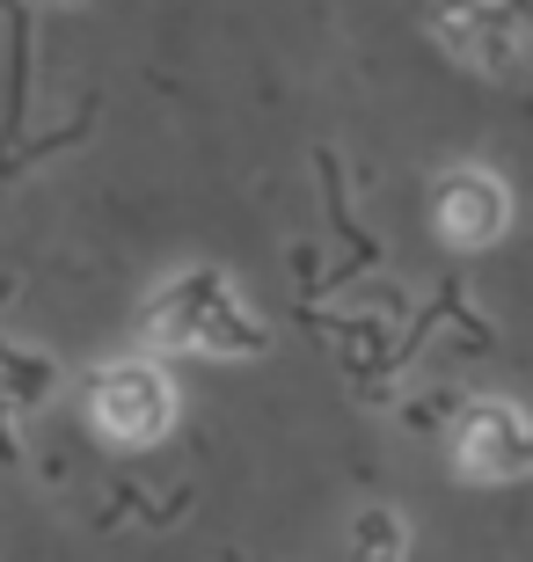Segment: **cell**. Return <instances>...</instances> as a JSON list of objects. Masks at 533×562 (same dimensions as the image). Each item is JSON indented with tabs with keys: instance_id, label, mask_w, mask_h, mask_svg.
<instances>
[{
	"instance_id": "1",
	"label": "cell",
	"mask_w": 533,
	"mask_h": 562,
	"mask_svg": "<svg viewBox=\"0 0 533 562\" xmlns=\"http://www.w3.org/2000/svg\"><path fill=\"white\" fill-rule=\"evenodd\" d=\"M88 409H96V424H103L110 438H132V446H146V438L168 431V380L146 373V366H103L96 373V387H88Z\"/></svg>"
},
{
	"instance_id": "2",
	"label": "cell",
	"mask_w": 533,
	"mask_h": 562,
	"mask_svg": "<svg viewBox=\"0 0 533 562\" xmlns=\"http://www.w3.org/2000/svg\"><path fill=\"white\" fill-rule=\"evenodd\" d=\"M154 329H162L168 344H220V351H234V344H264V329L226 300L220 278H190L184 292H168L162 314H154Z\"/></svg>"
},
{
	"instance_id": "3",
	"label": "cell",
	"mask_w": 533,
	"mask_h": 562,
	"mask_svg": "<svg viewBox=\"0 0 533 562\" xmlns=\"http://www.w3.org/2000/svg\"><path fill=\"white\" fill-rule=\"evenodd\" d=\"M504 220H512V205H504V183H497V176H468V168H460V176L438 183V234H446L453 249L497 241Z\"/></svg>"
},
{
	"instance_id": "4",
	"label": "cell",
	"mask_w": 533,
	"mask_h": 562,
	"mask_svg": "<svg viewBox=\"0 0 533 562\" xmlns=\"http://www.w3.org/2000/svg\"><path fill=\"white\" fill-rule=\"evenodd\" d=\"M526 424H519V409H504V402H482L468 417V438H460V468L468 475H490V482H519L526 475Z\"/></svg>"
},
{
	"instance_id": "5",
	"label": "cell",
	"mask_w": 533,
	"mask_h": 562,
	"mask_svg": "<svg viewBox=\"0 0 533 562\" xmlns=\"http://www.w3.org/2000/svg\"><path fill=\"white\" fill-rule=\"evenodd\" d=\"M358 562H402V519H395V512H366V519H358Z\"/></svg>"
}]
</instances>
